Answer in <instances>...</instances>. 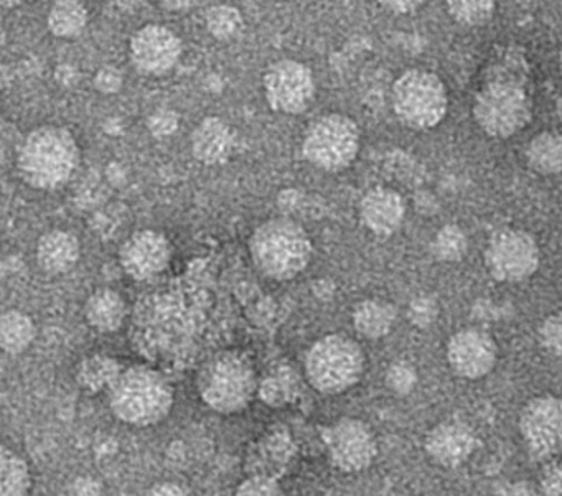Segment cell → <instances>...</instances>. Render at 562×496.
Masks as SVG:
<instances>
[{"mask_svg":"<svg viewBox=\"0 0 562 496\" xmlns=\"http://www.w3.org/2000/svg\"><path fill=\"white\" fill-rule=\"evenodd\" d=\"M203 403L218 414L241 413L259 391L255 367L239 351H222L206 361L196 381Z\"/></svg>","mask_w":562,"mask_h":496,"instance_id":"4","label":"cell"},{"mask_svg":"<svg viewBox=\"0 0 562 496\" xmlns=\"http://www.w3.org/2000/svg\"><path fill=\"white\" fill-rule=\"evenodd\" d=\"M172 259V246L162 233L140 229L124 241L120 249L123 271L134 281H149L162 274Z\"/></svg>","mask_w":562,"mask_h":496,"instance_id":"13","label":"cell"},{"mask_svg":"<svg viewBox=\"0 0 562 496\" xmlns=\"http://www.w3.org/2000/svg\"><path fill=\"white\" fill-rule=\"evenodd\" d=\"M93 83L101 94H116L123 90L124 77L117 68L103 67L94 75Z\"/></svg>","mask_w":562,"mask_h":496,"instance_id":"35","label":"cell"},{"mask_svg":"<svg viewBox=\"0 0 562 496\" xmlns=\"http://www.w3.org/2000/svg\"><path fill=\"white\" fill-rule=\"evenodd\" d=\"M90 14L81 0H55L47 14V27L61 41L78 38L87 31Z\"/></svg>","mask_w":562,"mask_h":496,"instance_id":"23","label":"cell"},{"mask_svg":"<svg viewBox=\"0 0 562 496\" xmlns=\"http://www.w3.org/2000/svg\"><path fill=\"white\" fill-rule=\"evenodd\" d=\"M376 2L393 14L407 15L416 12L426 0H376Z\"/></svg>","mask_w":562,"mask_h":496,"instance_id":"36","label":"cell"},{"mask_svg":"<svg viewBox=\"0 0 562 496\" xmlns=\"http://www.w3.org/2000/svg\"><path fill=\"white\" fill-rule=\"evenodd\" d=\"M447 360L457 376L480 380L492 373L498 361V345L486 331L465 328L447 343Z\"/></svg>","mask_w":562,"mask_h":496,"instance_id":"14","label":"cell"},{"mask_svg":"<svg viewBox=\"0 0 562 496\" xmlns=\"http://www.w3.org/2000/svg\"><path fill=\"white\" fill-rule=\"evenodd\" d=\"M37 338V325L31 315L11 308L0 315V347L11 357L25 353Z\"/></svg>","mask_w":562,"mask_h":496,"instance_id":"24","label":"cell"},{"mask_svg":"<svg viewBox=\"0 0 562 496\" xmlns=\"http://www.w3.org/2000/svg\"><path fill=\"white\" fill-rule=\"evenodd\" d=\"M127 317V304L120 292L101 288L85 304L88 325L100 334H114L123 327Z\"/></svg>","mask_w":562,"mask_h":496,"instance_id":"20","label":"cell"},{"mask_svg":"<svg viewBox=\"0 0 562 496\" xmlns=\"http://www.w3.org/2000/svg\"><path fill=\"white\" fill-rule=\"evenodd\" d=\"M526 162L539 176H558L562 172V134L546 131L529 140Z\"/></svg>","mask_w":562,"mask_h":496,"instance_id":"25","label":"cell"},{"mask_svg":"<svg viewBox=\"0 0 562 496\" xmlns=\"http://www.w3.org/2000/svg\"><path fill=\"white\" fill-rule=\"evenodd\" d=\"M360 219L368 232L376 236H391L403 225L406 203L391 189H373L361 199Z\"/></svg>","mask_w":562,"mask_h":496,"instance_id":"17","label":"cell"},{"mask_svg":"<svg viewBox=\"0 0 562 496\" xmlns=\"http://www.w3.org/2000/svg\"><path fill=\"white\" fill-rule=\"evenodd\" d=\"M147 129L154 137H169L179 129V116L172 110H157L147 120Z\"/></svg>","mask_w":562,"mask_h":496,"instance_id":"34","label":"cell"},{"mask_svg":"<svg viewBox=\"0 0 562 496\" xmlns=\"http://www.w3.org/2000/svg\"><path fill=\"white\" fill-rule=\"evenodd\" d=\"M190 149L195 160L203 166H220L232 157L235 149V133L222 117H205L193 129Z\"/></svg>","mask_w":562,"mask_h":496,"instance_id":"18","label":"cell"},{"mask_svg":"<svg viewBox=\"0 0 562 496\" xmlns=\"http://www.w3.org/2000/svg\"><path fill=\"white\" fill-rule=\"evenodd\" d=\"M80 147L70 129L57 124L35 127L19 149L18 167L29 187L44 192L64 189L77 172Z\"/></svg>","mask_w":562,"mask_h":496,"instance_id":"1","label":"cell"},{"mask_svg":"<svg viewBox=\"0 0 562 496\" xmlns=\"http://www.w3.org/2000/svg\"><path fill=\"white\" fill-rule=\"evenodd\" d=\"M235 496H285V493L274 476L256 473L239 483Z\"/></svg>","mask_w":562,"mask_h":496,"instance_id":"30","label":"cell"},{"mask_svg":"<svg viewBox=\"0 0 562 496\" xmlns=\"http://www.w3.org/2000/svg\"><path fill=\"white\" fill-rule=\"evenodd\" d=\"M473 117L486 136L506 139L531 123V101L519 84L490 83L476 94Z\"/></svg>","mask_w":562,"mask_h":496,"instance_id":"8","label":"cell"},{"mask_svg":"<svg viewBox=\"0 0 562 496\" xmlns=\"http://www.w3.org/2000/svg\"><path fill=\"white\" fill-rule=\"evenodd\" d=\"M437 315H439V305H437L436 298L429 297V295L414 298L409 304V311H407L411 324L414 327L423 328V330L429 328L437 320Z\"/></svg>","mask_w":562,"mask_h":496,"instance_id":"33","label":"cell"},{"mask_svg":"<svg viewBox=\"0 0 562 496\" xmlns=\"http://www.w3.org/2000/svg\"><path fill=\"white\" fill-rule=\"evenodd\" d=\"M322 437L331 465L340 472H363L376 459V437L363 420L341 417L324 429Z\"/></svg>","mask_w":562,"mask_h":496,"instance_id":"11","label":"cell"},{"mask_svg":"<svg viewBox=\"0 0 562 496\" xmlns=\"http://www.w3.org/2000/svg\"><path fill=\"white\" fill-rule=\"evenodd\" d=\"M262 91L274 113L299 116L307 113L317 94L314 71L304 61L281 58L262 75Z\"/></svg>","mask_w":562,"mask_h":496,"instance_id":"9","label":"cell"},{"mask_svg":"<svg viewBox=\"0 0 562 496\" xmlns=\"http://www.w3.org/2000/svg\"><path fill=\"white\" fill-rule=\"evenodd\" d=\"M176 391L166 374L149 367L123 370L110 390V407L127 426L144 429L162 422L173 407Z\"/></svg>","mask_w":562,"mask_h":496,"instance_id":"2","label":"cell"},{"mask_svg":"<svg viewBox=\"0 0 562 496\" xmlns=\"http://www.w3.org/2000/svg\"><path fill=\"white\" fill-rule=\"evenodd\" d=\"M426 452L439 465L453 469L462 465L475 452L479 440L465 424L443 422L434 427L426 437Z\"/></svg>","mask_w":562,"mask_h":496,"instance_id":"16","label":"cell"},{"mask_svg":"<svg viewBox=\"0 0 562 496\" xmlns=\"http://www.w3.org/2000/svg\"><path fill=\"white\" fill-rule=\"evenodd\" d=\"M144 496H192L186 486L176 482H160L150 486Z\"/></svg>","mask_w":562,"mask_h":496,"instance_id":"38","label":"cell"},{"mask_svg":"<svg viewBox=\"0 0 562 496\" xmlns=\"http://www.w3.org/2000/svg\"><path fill=\"white\" fill-rule=\"evenodd\" d=\"M27 0H0V5L2 8L8 9V11H12V9H19L21 5H24Z\"/></svg>","mask_w":562,"mask_h":496,"instance_id":"41","label":"cell"},{"mask_svg":"<svg viewBox=\"0 0 562 496\" xmlns=\"http://www.w3.org/2000/svg\"><path fill=\"white\" fill-rule=\"evenodd\" d=\"M538 338L548 353L562 357V314L549 315L539 327Z\"/></svg>","mask_w":562,"mask_h":496,"instance_id":"32","label":"cell"},{"mask_svg":"<svg viewBox=\"0 0 562 496\" xmlns=\"http://www.w3.org/2000/svg\"><path fill=\"white\" fill-rule=\"evenodd\" d=\"M417 373L409 363H394L386 373V386L396 396H407L416 387Z\"/></svg>","mask_w":562,"mask_h":496,"instance_id":"31","label":"cell"},{"mask_svg":"<svg viewBox=\"0 0 562 496\" xmlns=\"http://www.w3.org/2000/svg\"><path fill=\"white\" fill-rule=\"evenodd\" d=\"M363 350L347 335H325L305 354V376L318 393L334 396L358 384L364 373Z\"/></svg>","mask_w":562,"mask_h":496,"instance_id":"5","label":"cell"},{"mask_svg":"<svg viewBox=\"0 0 562 496\" xmlns=\"http://www.w3.org/2000/svg\"><path fill=\"white\" fill-rule=\"evenodd\" d=\"M539 246L529 233L505 228L490 238L485 264L499 282H521L539 268Z\"/></svg>","mask_w":562,"mask_h":496,"instance_id":"10","label":"cell"},{"mask_svg":"<svg viewBox=\"0 0 562 496\" xmlns=\"http://www.w3.org/2000/svg\"><path fill=\"white\" fill-rule=\"evenodd\" d=\"M361 134L347 114H322L308 124L302 139V156L324 172H341L357 160Z\"/></svg>","mask_w":562,"mask_h":496,"instance_id":"6","label":"cell"},{"mask_svg":"<svg viewBox=\"0 0 562 496\" xmlns=\"http://www.w3.org/2000/svg\"><path fill=\"white\" fill-rule=\"evenodd\" d=\"M396 318L397 312L393 304L380 298H370L355 308L353 327L361 337L378 340L393 330Z\"/></svg>","mask_w":562,"mask_h":496,"instance_id":"22","label":"cell"},{"mask_svg":"<svg viewBox=\"0 0 562 496\" xmlns=\"http://www.w3.org/2000/svg\"><path fill=\"white\" fill-rule=\"evenodd\" d=\"M182 55V41L166 25L147 24L131 35L130 60L137 74L164 77L179 65Z\"/></svg>","mask_w":562,"mask_h":496,"instance_id":"12","label":"cell"},{"mask_svg":"<svg viewBox=\"0 0 562 496\" xmlns=\"http://www.w3.org/2000/svg\"><path fill=\"white\" fill-rule=\"evenodd\" d=\"M259 393H261L262 401L271 404V406H278L282 401L285 399L284 391H282L281 383L278 377H269L265 381L262 386H259Z\"/></svg>","mask_w":562,"mask_h":496,"instance_id":"37","label":"cell"},{"mask_svg":"<svg viewBox=\"0 0 562 496\" xmlns=\"http://www.w3.org/2000/svg\"><path fill=\"white\" fill-rule=\"evenodd\" d=\"M123 373L120 361L108 354H90L78 363L75 380L78 387L88 394L110 393L117 377Z\"/></svg>","mask_w":562,"mask_h":496,"instance_id":"21","label":"cell"},{"mask_svg":"<svg viewBox=\"0 0 562 496\" xmlns=\"http://www.w3.org/2000/svg\"><path fill=\"white\" fill-rule=\"evenodd\" d=\"M249 255L256 269L266 278L292 281L311 264V236L294 219L271 218L252 233Z\"/></svg>","mask_w":562,"mask_h":496,"instance_id":"3","label":"cell"},{"mask_svg":"<svg viewBox=\"0 0 562 496\" xmlns=\"http://www.w3.org/2000/svg\"><path fill=\"white\" fill-rule=\"evenodd\" d=\"M393 110L409 129H432L442 123L449 110L446 84L430 71H406L394 83Z\"/></svg>","mask_w":562,"mask_h":496,"instance_id":"7","label":"cell"},{"mask_svg":"<svg viewBox=\"0 0 562 496\" xmlns=\"http://www.w3.org/2000/svg\"><path fill=\"white\" fill-rule=\"evenodd\" d=\"M31 465L11 447L0 449V496H29L32 489Z\"/></svg>","mask_w":562,"mask_h":496,"instance_id":"26","label":"cell"},{"mask_svg":"<svg viewBox=\"0 0 562 496\" xmlns=\"http://www.w3.org/2000/svg\"><path fill=\"white\" fill-rule=\"evenodd\" d=\"M519 429L536 449L562 446V399L542 396L529 401L519 417Z\"/></svg>","mask_w":562,"mask_h":496,"instance_id":"15","label":"cell"},{"mask_svg":"<svg viewBox=\"0 0 562 496\" xmlns=\"http://www.w3.org/2000/svg\"><path fill=\"white\" fill-rule=\"evenodd\" d=\"M559 70H561V74H562V50H561V55H559Z\"/></svg>","mask_w":562,"mask_h":496,"instance_id":"43","label":"cell"},{"mask_svg":"<svg viewBox=\"0 0 562 496\" xmlns=\"http://www.w3.org/2000/svg\"><path fill=\"white\" fill-rule=\"evenodd\" d=\"M496 0H447V11L457 24L480 27L495 14Z\"/></svg>","mask_w":562,"mask_h":496,"instance_id":"28","label":"cell"},{"mask_svg":"<svg viewBox=\"0 0 562 496\" xmlns=\"http://www.w3.org/2000/svg\"><path fill=\"white\" fill-rule=\"evenodd\" d=\"M81 258V245L74 233L52 229L37 241L35 259L38 268L48 275L68 274L77 268Z\"/></svg>","mask_w":562,"mask_h":496,"instance_id":"19","label":"cell"},{"mask_svg":"<svg viewBox=\"0 0 562 496\" xmlns=\"http://www.w3.org/2000/svg\"><path fill=\"white\" fill-rule=\"evenodd\" d=\"M502 496H541L538 489L528 482L513 483V485L506 486L505 492Z\"/></svg>","mask_w":562,"mask_h":496,"instance_id":"40","label":"cell"},{"mask_svg":"<svg viewBox=\"0 0 562 496\" xmlns=\"http://www.w3.org/2000/svg\"><path fill=\"white\" fill-rule=\"evenodd\" d=\"M206 32L218 42H233L245 34V18L235 5H213L205 14Z\"/></svg>","mask_w":562,"mask_h":496,"instance_id":"27","label":"cell"},{"mask_svg":"<svg viewBox=\"0 0 562 496\" xmlns=\"http://www.w3.org/2000/svg\"><path fill=\"white\" fill-rule=\"evenodd\" d=\"M469 241L460 226L447 225L437 232L432 243V252L439 261L459 262L465 258Z\"/></svg>","mask_w":562,"mask_h":496,"instance_id":"29","label":"cell"},{"mask_svg":"<svg viewBox=\"0 0 562 496\" xmlns=\"http://www.w3.org/2000/svg\"><path fill=\"white\" fill-rule=\"evenodd\" d=\"M555 111H558L559 120H562V98L558 101V104H555Z\"/></svg>","mask_w":562,"mask_h":496,"instance_id":"42","label":"cell"},{"mask_svg":"<svg viewBox=\"0 0 562 496\" xmlns=\"http://www.w3.org/2000/svg\"><path fill=\"white\" fill-rule=\"evenodd\" d=\"M160 8L173 14H183V12L193 11L202 4V0H157Z\"/></svg>","mask_w":562,"mask_h":496,"instance_id":"39","label":"cell"}]
</instances>
